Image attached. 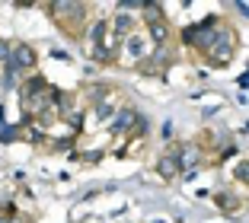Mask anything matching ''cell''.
I'll list each match as a JSON object with an SVG mask.
<instances>
[{
	"instance_id": "obj_1",
	"label": "cell",
	"mask_w": 249,
	"mask_h": 223,
	"mask_svg": "<svg viewBox=\"0 0 249 223\" xmlns=\"http://www.w3.org/2000/svg\"><path fill=\"white\" fill-rule=\"evenodd\" d=\"M58 105V89L48 86L45 77H32L26 86H22V108L29 112L32 118H42L48 112H54Z\"/></svg>"
},
{
	"instance_id": "obj_2",
	"label": "cell",
	"mask_w": 249,
	"mask_h": 223,
	"mask_svg": "<svg viewBox=\"0 0 249 223\" xmlns=\"http://www.w3.org/2000/svg\"><path fill=\"white\" fill-rule=\"evenodd\" d=\"M83 38H87L89 45V54H93L96 61H115V32H112L109 19H93L87 26V32H83Z\"/></svg>"
},
{
	"instance_id": "obj_3",
	"label": "cell",
	"mask_w": 249,
	"mask_h": 223,
	"mask_svg": "<svg viewBox=\"0 0 249 223\" xmlns=\"http://www.w3.org/2000/svg\"><path fill=\"white\" fill-rule=\"evenodd\" d=\"M154 51H157V45H154V38H150V32L138 26L131 35L122 38V54H115V58H118V64L134 67V64H144Z\"/></svg>"
},
{
	"instance_id": "obj_4",
	"label": "cell",
	"mask_w": 249,
	"mask_h": 223,
	"mask_svg": "<svg viewBox=\"0 0 249 223\" xmlns=\"http://www.w3.org/2000/svg\"><path fill=\"white\" fill-rule=\"evenodd\" d=\"M52 13H54V19H61V26L71 35H77L83 19H87V7L83 3H58V7H52Z\"/></svg>"
},
{
	"instance_id": "obj_5",
	"label": "cell",
	"mask_w": 249,
	"mask_h": 223,
	"mask_svg": "<svg viewBox=\"0 0 249 223\" xmlns=\"http://www.w3.org/2000/svg\"><path fill=\"white\" fill-rule=\"evenodd\" d=\"M36 67V51L29 45H10V61H7V70H32Z\"/></svg>"
},
{
	"instance_id": "obj_6",
	"label": "cell",
	"mask_w": 249,
	"mask_h": 223,
	"mask_svg": "<svg viewBox=\"0 0 249 223\" xmlns=\"http://www.w3.org/2000/svg\"><path fill=\"white\" fill-rule=\"evenodd\" d=\"M157 172H160L163 179H169V182L182 175V166H179V159H176V150L163 153V156H160V163H157Z\"/></svg>"
},
{
	"instance_id": "obj_7",
	"label": "cell",
	"mask_w": 249,
	"mask_h": 223,
	"mask_svg": "<svg viewBox=\"0 0 249 223\" xmlns=\"http://www.w3.org/2000/svg\"><path fill=\"white\" fill-rule=\"evenodd\" d=\"M134 121H138L134 108H122V112L112 118V134H128V131H134Z\"/></svg>"
},
{
	"instance_id": "obj_8",
	"label": "cell",
	"mask_w": 249,
	"mask_h": 223,
	"mask_svg": "<svg viewBox=\"0 0 249 223\" xmlns=\"http://www.w3.org/2000/svg\"><path fill=\"white\" fill-rule=\"evenodd\" d=\"M217 207L220 210H240V198H233V194H217Z\"/></svg>"
},
{
	"instance_id": "obj_9",
	"label": "cell",
	"mask_w": 249,
	"mask_h": 223,
	"mask_svg": "<svg viewBox=\"0 0 249 223\" xmlns=\"http://www.w3.org/2000/svg\"><path fill=\"white\" fill-rule=\"evenodd\" d=\"M7 61H10V45L0 42V64H7Z\"/></svg>"
}]
</instances>
